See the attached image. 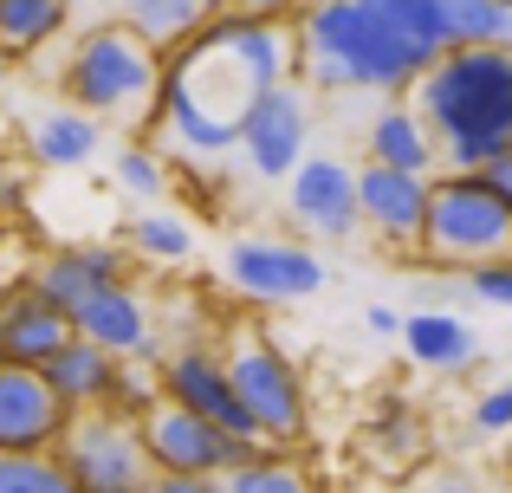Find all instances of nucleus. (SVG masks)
Masks as SVG:
<instances>
[{
	"label": "nucleus",
	"instance_id": "nucleus-15",
	"mask_svg": "<svg viewBox=\"0 0 512 493\" xmlns=\"http://www.w3.org/2000/svg\"><path fill=\"white\" fill-rule=\"evenodd\" d=\"M65 318H72L78 338H91L98 351L124 357V364H130V357H156V312H150V299H143L130 279L85 292Z\"/></svg>",
	"mask_w": 512,
	"mask_h": 493
},
{
	"label": "nucleus",
	"instance_id": "nucleus-11",
	"mask_svg": "<svg viewBox=\"0 0 512 493\" xmlns=\"http://www.w3.org/2000/svg\"><path fill=\"white\" fill-rule=\"evenodd\" d=\"M227 279H234L240 299L253 305H292L325 292L331 266L312 241H273V234H247V241L227 247Z\"/></svg>",
	"mask_w": 512,
	"mask_h": 493
},
{
	"label": "nucleus",
	"instance_id": "nucleus-27",
	"mask_svg": "<svg viewBox=\"0 0 512 493\" xmlns=\"http://www.w3.org/2000/svg\"><path fill=\"white\" fill-rule=\"evenodd\" d=\"M117 182H124L137 202H156V195H169V169H163V156L150 150V143H130V150H117Z\"/></svg>",
	"mask_w": 512,
	"mask_h": 493
},
{
	"label": "nucleus",
	"instance_id": "nucleus-10",
	"mask_svg": "<svg viewBox=\"0 0 512 493\" xmlns=\"http://www.w3.org/2000/svg\"><path fill=\"white\" fill-rule=\"evenodd\" d=\"M234 150L247 156V169L260 182H286L292 169L312 156V91L305 85H273L266 98L247 104Z\"/></svg>",
	"mask_w": 512,
	"mask_h": 493
},
{
	"label": "nucleus",
	"instance_id": "nucleus-14",
	"mask_svg": "<svg viewBox=\"0 0 512 493\" xmlns=\"http://www.w3.org/2000/svg\"><path fill=\"white\" fill-rule=\"evenodd\" d=\"M72 409L52 396L39 370L0 364V455H59Z\"/></svg>",
	"mask_w": 512,
	"mask_h": 493
},
{
	"label": "nucleus",
	"instance_id": "nucleus-35",
	"mask_svg": "<svg viewBox=\"0 0 512 493\" xmlns=\"http://www.w3.org/2000/svg\"><path fill=\"white\" fill-rule=\"evenodd\" d=\"M428 493H480L474 481H467V474H441V481L435 487H428Z\"/></svg>",
	"mask_w": 512,
	"mask_h": 493
},
{
	"label": "nucleus",
	"instance_id": "nucleus-16",
	"mask_svg": "<svg viewBox=\"0 0 512 493\" xmlns=\"http://www.w3.org/2000/svg\"><path fill=\"white\" fill-rule=\"evenodd\" d=\"M72 338V318L46 299V292L26 279L20 292L0 299V364H20V370H39L59 344Z\"/></svg>",
	"mask_w": 512,
	"mask_h": 493
},
{
	"label": "nucleus",
	"instance_id": "nucleus-4",
	"mask_svg": "<svg viewBox=\"0 0 512 493\" xmlns=\"http://www.w3.org/2000/svg\"><path fill=\"white\" fill-rule=\"evenodd\" d=\"M415 111L441 137H487L512 143V52L506 46H461L441 52L415 78Z\"/></svg>",
	"mask_w": 512,
	"mask_h": 493
},
{
	"label": "nucleus",
	"instance_id": "nucleus-31",
	"mask_svg": "<svg viewBox=\"0 0 512 493\" xmlns=\"http://www.w3.org/2000/svg\"><path fill=\"white\" fill-rule=\"evenodd\" d=\"M143 493H221V481L214 474H150Z\"/></svg>",
	"mask_w": 512,
	"mask_h": 493
},
{
	"label": "nucleus",
	"instance_id": "nucleus-39",
	"mask_svg": "<svg viewBox=\"0 0 512 493\" xmlns=\"http://www.w3.org/2000/svg\"><path fill=\"white\" fill-rule=\"evenodd\" d=\"M188 7H201V13H221V0H188Z\"/></svg>",
	"mask_w": 512,
	"mask_h": 493
},
{
	"label": "nucleus",
	"instance_id": "nucleus-28",
	"mask_svg": "<svg viewBox=\"0 0 512 493\" xmlns=\"http://www.w3.org/2000/svg\"><path fill=\"white\" fill-rule=\"evenodd\" d=\"M474 435H487V442L512 435V377H500V383H493V390L474 403Z\"/></svg>",
	"mask_w": 512,
	"mask_h": 493
},
{
	"label": "nucleus",
	"instance_id": "nucleus-17",
	"mask_svg": "<svg viewBox=\"0 0 512 493\" xmlns=\"http://www.w3.org/2000/svg\"><path fill=\"white\" fill-rule=\"evenodd\" d=\"M117 370H124V357H111V351H98L91 338H65L59 351L39 364V377L52 383V396H59L72 416H85V409H104L111 403V390H117Z\"/></svg>",
	"mask_w": 512,
	"mask_h": 493
},
{
	"label": "nucleus",
	"instance_id": "nucleus-24",
	"mask_svg": "<svg viewBox=\"0 0 512 493\" xmlns=\"http://www.w3.org/2000/svg\"><path fill=\"white\" fill-rule=\"evenodd\" d=\"M500 0H435V20H441V46L461 52V46H493L500 39Z\"/></svg>",
	"mask_w": 512,
	"mask_h": 493
},
{
	"label": "nucleus",
	"instance_id": "nucleus-6",
	"mask_svg": "<svg viewBox=\"0 0 512 493\" xmlns=\"http://www.w3.org/2000/svg\"><path fill=\"white\" fill-rule=\"evenodd\" d=\"M227 383H234L240 409L253 416V435L266 448H292L305 435V416H312V396H305V370L292 364L279 344H266L260 331L227 344Z\"/></svg>",
	"mask_w": 512,
	"mask_h": 493
},
{
	"label": "nucleus",
	"instance_id": "nucleus-23",
	"mask_svg": "<svg viewBox=\"0 0 512 493\" xmlns=\"http://www.w3.org/2000/svg\"><path fill=\"white\" fill-rule=\"evenodd\" d=\"M221 493H318V487L286 448H266V455H253L247 468L221 474Z\"/></svg>",
	"mask_w": 512,
	"mask_h": 493
},
{
	"label": "nucleus",
	"instance_id": "nucleus-1",
	"mask_svg": "<svg viewBox=\"0 0 512 493\" xmlns=\"http://www.w3.org/2000/svg\"><path fill=\"white\" fill-rule=\"evenodd\" d=\"M292 78V26L247 20V13H214L188 39L163 52V91H156L150 124L169 130V143L195 163L227 156L240 137V117L253 98Z\"/></svg>",
	"mask_w": 512,
	"mask_h": 493
},
{
	"label": "nucleus",
	"instance_id": "nucleus-38",
	"mask_svg": "<svg viewBox=\"0 0 512 493\" xmlns=\"http://www.w3.org/2000/svg\"><path fill=\"white\" fill-rule=\"evenodd\" d=\"M7 78H13V59H7V52H0V91H7Z\"/></svg>",
	"mask_w": 512,
	"mask_h": 493
},
{
	"label": "nucleus",
	"instance_id": "nucleus-34",
	"mask_svg": "<svg viewBox=\"0 0 512 493\" xmlns=\"http://www.w3.org/2000/svg\"><path fill=\"white\" fill-rule=\"evenodd\" d=\"M33 169V163H26ZM26 169H0V208H20V195H26Z\"/></svg>",
	"mask_w": 512,
	"mask_h": 493
},
{
	"label": "nucleus",
	"instance_id": "nucleus-29",
	"mask_svg": "<svg viewBox=\"0 0 512 493\" xmlns=\"http://www.w3.org/2000/svg\"><path fill=\"white\" fill-rule=\"evenodd\" d=\"M467 292H474L480 305L512 312V260H493V266H480V273H467Z\"/></svg>",
	"mask_w": 512,
	"mask_h": 493
},
{
	"label": "nucleus",
	"instance_id": "nucleus-9",
	"mask_svg": "<svg viewBox=\"0 0 512 493\" xmlns=\"http://www.w3.org/2000/svg\"><path fill=\"white\" fill-rule=\"evenodd\" d=\"M286 221L299 228V241H318V247L357 241L363 234L357 163H344V156H305L286 176Z\"/></svg>",
	"mask_w": 512,
	"mask_h": 493
},
{
	"label": "nucleus",
	"instance_id": "nucleus-21",
	"mask_svg": "<svg viewBox=\"0 0 512 493\" xmlns=\"http://www.w3.org/2000/svg\"><path fill=\"white\" fill-rule=\"evenodd\" d=\"M402 351H409V364L435 370V377H461V370L480 364L474 331H467L454 312H409L402 318Z\"/></svg>",
	"mask_w": 512,
	"mask_h": 493
},
{
	"label": "nucleus",
	"instance_id": "nucleus-7",
	"mask_svg": "<svg viewBox=\"0 0 512 493\" xmlns=\"http://www.w3.org/2000/svg\"><path fill=\"white\" fill-rule=\"evenodd\" d=\"M137 435H143V455H150L156 474H214V481H221V474L247 468L253 455H266V442H234V435H221L208 416L169 403V396H156L137 416Z\"/></svg>",
	"mask_w": 512,
	"mask_h": 493
},
{
	"label": "nucleus",
	"instance_id": "nucleus-37",
	"mask_svg": "<svg viewBox=\"0 0 512 493\" xmlns=\"http://www.w3.org/2000/svg\"><path fill=\"white\" fill-rule=\"evenodd\" d=\"M500 474L512 481V435H500Z\"/></svg>",
	"mask_w": 512,
	"mask_h": 493
},
{
	"label": "nucleus",
	"instance_id": "nucleus-30",
	"mask_svg": "<svg viewBox=\"0 0 512 493\" xmlns=\"http://www.w3.org/2000/svg\"><path fill=\"white\" fill-rule=\"evenodd\" d=\"M227 13H247V20H279V26H292L305 13V0H221Z\"/></svg>",
	"mask_w": 512,
	"mask_h": 493
},
{
	"label": "nucleus",
	"instance_id": "nucleus-5",
	"mask_svg": "<svg viewBox=\"0 0 512 493\" xmlns=\"http://www.w3.org/2000/svg\"><path fill=\"white\" fill-rule=\"evenodd\" d=\"M422 266L441 273H480L493 260H512V208L487 189V176H435L428 182V221H422Z\"/></svg>",
	"mask_w": 512,
	"mask_h": 493
},
{
	"label": "nucleus",
	"instance_id": "nucleus-12",
	"mask_svg": "<svg viewBox=\"0 0 512 493\" xmlns=\"http://www.w3.org/2000/svg\"><path fill=\"white\" fill-rule=\"evenodd\" d=\"M156 390H163L169 403L208 416L214 429L234 435V442H260V435H253V416L240 409L234 383H227V357L208 351V344H175L163 364H156Z\"/></svg>",
	"mask_w": 512,
	"mask_h": 493
},
{
	"label": "nucleus",
	"instance_id": "nucleus-22",
	"mask_svg": "<svg viewBox=\"0 0 512 493\" xmlns=\"http://www.w3.org/2000/svg\"><path fill=\"white\" fill-rule=\"evenodd\" d=\"M72 26V7L65 0H0V52L7 59H39V46Z\"/></svg>",
	"mask_w": 512,
	"mask_h": 493
},
{
	"label": "nucleus",
	"instance_id": "nucleus-3",
	"mask_svg": "<svg viewBox=\"0 0 512 493\" xmlns=\"http://www.w3.org/2000/svg\"><path fill=\"white\" fill-rule=\"evenodd\" d=\"M59 91L65 104L91 111L104 124H150L156 117V91H163V52L150 46L143 33H130L124 20H104V26H85L72 39L59 65Z\"/></svg>",
	"mask_w": 512,
	"mask_h": 493
},
{
	"label": "nucleus",
	"instance_id": "nucleus-41",
	"mask_svg": "<svg viewBox=\"0 0 512 493\" xmlns=\"http://www.w3.org/2000/svg\"><path fill=\"white\" fill-rule=\"evenodd\" d=\"M500 7H512V0H500Z\"/></svg>",
	"mask_w": 512,
	"mask_h": 493
},
{
	"label": "nucleus",
	"instance_id": "nucleus-33",
	"mask_svg": "<svg viewBox=\"0 0 512 493\" xmlns=\"http://www.w3.org/2000/svg\"><path fill=\"white\" fill-rule=\"evenodd\" d=\"M363 325H370L376 338H402V312L396 305H363Z\"/></svg>",
	"mask_w": 512,
	"mask_h": 493
},
{
	"label": "nucleus",
	"instance_id": "nucleus-20",
	"mask_svg": "<svg viewBox=\"0 0 512 493\" xmlns=\"http://www.w3.org/2000/svg\"><path fill=\"white\" fill-rule=\"evenodd\" d=\"M363 156L370 163H383V169H409V176H435V130L422 124V111L415 104H389V111H376V124H370V137H363Z\"/></svg>",
	"mask_w": 512,
	"mask_h": 493
},
{
	"label": "nucleus",
	"instance_id": "nucleus-25",
	"mask_svg": "<svg viewBox=\"0 0 512 493\" xmlns=\"http://www.w3.org/2000/svg\"><path fill=\"white\" fill-rule=\"evenodd\" d=\"M124 247H130V253H143V260H163V266H175V260H188L195 234H188V221L163 215V208H143V215H130Z\"/></svg>",
	"mask_w": 512,
	"mask_h": 493
},
{
	"label": "nucleus",
	"instance_id": "nucleus-40",
	"mask_svg": "<svg viewBox=\"0 0 512 493\" xmlns=\"http://www.w3.org/2000/svg\"><path fill=\"white\" fill-rule=\"evenodd\" d=\"M65 7H85V0H65Z\"/></svg>",
	"mask_w": 512,
	"mask_h": 493
},
{
	"label": "nucleus",
	"instance_id": "nucleus-2",
	"mask_svg": "<svg viewBox=\"0 0 512 493\" xmlns=\"http://www.w3.org/2000/svg\"><path fill=\"white\" fill-rule=\"evenodd\" d=\"M435 0H305L292 20V72L305 91H383L402 98L441 59Z\"/></svg>",
	"mask_w": 512,
	"mask_h": 493
},
{
	"label": "nucleus",
	"instance_id": "nucleus-36",
	"mask_svg": "<svg viewBox=\"0 0 512 493\" xmlns=\"http://www.w3.org/2000/svg\"><path fill=\"white\" fill-rule=\"evenodd\" d=\"M493 46H506V52H512V7L500 13V39H493Z\"/></svg>",
	"mask_w": 512,
	"mask_h": 493
},
{
	"label": "nucleus",
	"instance_id": "nucleus-19",
	"mask_svg": "<svg viewBox=\"0 0 512 493\" xmlns=\"http://www.w3.org/2000/svg\"><path fill=\"white\" fill-rule=\"evenodd\" d=\"M117 279H130V253L124 247H65V253H52V260L33 273V286L46 292L59 312H72L85 292L117 286Z\"/></svg>",
	"mask_w": 512,
	"mask_h": 493
},
{
	"label": "nucleus",
	"instance_id": "nucleus-13",
	"mask_svg": "<svg viewBox=\"0 0 512 493\" xmlns=\"http://www.w3.org/2000/svg\"><path fill=\"white\" fill-rule=\"evenodd\" d=\"M428 182L435 176H409V169H383V163H357V215L389 253L422 247V221H428Z\"/></svg>",
	"mask_w": 512,
	"mask_h": 493
},
{
	"label": "nucleus",
	"instance_id": "nucleus-8",
	"mask_svg": "<svg viewBox=\"0 0 512 493\" xmlns=\"http://www.w3.org/2000/svg\"><path fill=\"white\" fill-rule=\"evenodd\" d=\"M59 468L72 474L78 493H143L150 487V455H143V435L137 422L111 416V409H85L72 416L59 442Z\"/></svg>",
	"mask_w": 512,
	"mask_h": 493
},
{
	"label": "nucleus",
	"instance_id": "nucleus-32",
	"mask_svg": "<svg viewBox=\"0 0 512 493\" xmlns=\"http://www.w3.org/2000/svg\"><path fill=\"white\" fill-rule=\"evenodd\" d=\"M480 176H487V189L500 195V202L512 208V143H500V156H493L487 169H480Z\"/></svg>",
	"mask_w": 512,
	"mask_h": 493
},
{
	"label": "nucleus",
	"instance_id": "nucleus-26",
	"mask_svg": "<svg viewBox=\"0 0 512 493\" xmlns=\"http://www.w3.org/2000/svg\"><path fill=\"white\" fill-rule=\"evenodd\" d=\"M0 493H78L59 455H0Z\"/></svg>",
	"mask_w": 512,
	"mask_h": 493
},
{
	"label": "nucleus",
	"instance_id": "nucleus-18",
	"mask_svg": "<svg viewBox=\"0 0 512 493\" xmlns=\"http://www.w3.org/2000/svg\"><path fill=\"white\" fill-rule=\"evenodd\" d=\"M104 150V124L78 104H52L26 124V163L33 169H85Z\"/></svg>",
	"mask_w": 512,
	"mask_h": 493
}]
</instances>
